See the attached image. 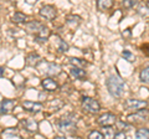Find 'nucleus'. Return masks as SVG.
I'll return each mask as SVG.
<instances>
[{
    "mask_svg": "<svg viewBox=\"0 0 149 139\" xmlns=\"http://www.w3.org/2000/svg\"><path fill=\"white\" fill-rule=\"evenodd\" d=\"M106 86H107V90H108L109 95L114 98H119L124 95V91H125V83L124 81L117 75H112L107 78L106 81Z\"/></svg>",
    "mask_w": 149,
    "mask_h": 139,
    "instance_id": "nucleus-1",
    "label": "nucleus"
},
{
    "mask_svg": "<svg viewBox=\"0 0 149 139\" xmlns=\"http://www.w3.org/2000/svg\"><path fill=\"white\" fill-rule=\"evenodd\" d=\"M77 127V117L72 113H67L62 115L58 120V128L63 133H71Z\"/></svg>",
    "mask_w": 149,
    "mask_h": 139,
    "instance_id": "nucleus-2",
    "label": "nucleus"
},
{
    "mask_svg": "<svg viewBox=\"0 0 149 139\" xmlns=\"http://www.w3.org/2000/svg\"><path fill=\"white\" fill-rule=\"evenodd\" d=\"M81 104H82L83 111H86L87 113L96 114L101 111V104L98 103V101H96L95 98H92V97H87V96L82 97Z\"/></svg>",
    "mask_w": 149,
    "mask_h": 139,
    "instance_id": "nucleus-3",
    "label": "nucleus"
},
{
    "mask_svg": "<svg viewBox=\"0 0 149 139\" xmlns=\"http://www.w3.org/2000/svg\"><path fill=\"white\" fill-rule=\"evenodd\" d=\"M149 119V111L147 108L136 111V112L130 113L127 115V122L130 124H137V123H144Z\"/></svg>",
    "mask_w": 149,
    "mask_h": 139,
    "instance_id": "nucleus-4",
    "label": "nucleus"
},
{
    "mask_svg": "<svg viewBox=\"0 0 149 139\" xmlns=\"http://www.w3.org/2000/svg\"><path fill=\"white\" fill-rule=\"evenodd\" d=\"M97 123H98L101 127H112L117 123V117L111 112H106L97 118Z\"/></svg>",
    "mask_w": 149,
    "mask_h": 139,
    "instance_id": "nucleus-5",
    "label": "nucleus"
},
{
    "mask_svg": "<svg viewBox=\"0 0 149 139\" xmlns=\"http://www.w3.org/2000/svg\"><path fill=\"white\" fill-rule=\"evenodd\" d=\"M124 107L125 109L128 111H139V109H143V108H147L148 107V102L147 101H141V99H134V98H129L124 102Z\"/></svg>",
    "mask_w": 149,
    "mask_h": 139,
    "instance_id": "nucleus-6",
    "label": "nucleus"
},
{
    "mask_svg": "<svg viewBox=\"0 0 149 139\" xmlns=\"http://www.w3.org/2000/svg\"><path fill=\"white\" fill-rule=\"evenodd\" d=\"M39 14L45 20L52 21L56 19V16H57V10H56V8L54 5H44L39 10Z\"/></svg>",
    "mask_w": 149,
    "mask_h": 139,
    "instance_id": "nucleus-7",
    "label": "nucleus"
},
{
    "mask_svg": "<svg viewBox=\"0 0 149 139\" xmlns=\"http://www.w3.org/2000/svg\"><path fill=\"white\" fill-rule=\"evenodd\" d=\"M41 63H42V66L41 67H44V68H40V71L45 73V75H58L60 72H61V68H60L58 65H56L54 62H44V61H41ZM40 66V65H39Z\"/></svg>",
    "mask_w": 149,
    "mask_h": 139,
    "instance_id": "nucleus-8",
    "label": "nucleus"
},
{
    "mask_svg": "<svg viewBox=\"0 0 149 139\" xmlns=\"http://www.w3.org/2000/svg\"><path fill=\"white\" fill-rule=\"evenodd\" d=\"M44 106L40 102H32V101H24L22 102V109L29 113H39L42 111Z\"/></svg>",
    "mask_w": 149,
    "mask_h": 139,
    "instance_id": "nucleus-9",
    "label": "nucleus"
},
{
    "mask_svg": "<svg viewBox=\"0 0 149 139\" xmlns=\"http://www.w3.org/2000/svg\"><path fill=\"white\" fill-rule=\"evenodd\" d=\"M41 61H42V60H41V56L36 52H30L25 57V65L29 67H37L41 63Z\"/></svg>",
    "mask_w": 149,
    "mask_h": 139,
    "instance_id": "nucleus-10",
    "label": "nucleus"
},
{
    "mask_svg": "<svg viewBox=\"0 0 149 139\" xmlns=\"http://www.w3.org/2000/svg\"><path fill=\"white\" fill-rule=\"evenodd\" d=\"M15 107V101L13 99H3L0 102V114H9L13 112Z\"/></svg>",
    "mask_w": 149,
    "mask_h": 139,
    "instance_id": "nucleus-11",
    "label": "nucleus"
},
{
    "mask_svg": "<svg viewBox=\"0 0 149 139\" xmlns=\"http://www.w3.org/2000/svg\"><path fill=\"white\" fill-rule=\"evenodd\" d=\"M41 86H42V88L47 92H55V91L58 90V83L50 77L44 78V80L41 81Z\"/></svg>",
    "mask_w": 149,
    "mask_h": 139,
    "instance_id": "nucleus-12",
    "label": "nucleus"
},
{
    "mask_svg": "<svg viewBox=\"0 0 149 139\" xmlns=\"http://www.w3.org/2000/svg\"><path fill=\"white\" fill-rule=\"evenodd\" d=\"M50 35H51L50 29H49L47 26L44 25V26L40 29V31L35 35V40L37 41V42H46V41L50 39Z\"/></svg>",
    "mask_w": 149,
    "mask_h": 139,
    "instance_id": "nucleus-13",
    "label": "nucleus"
},
{
    "mask_svg": "<svg viewBox=\"0 0 149 139\" xmlns=\"http://www.w3.org/2000/svg\"><path fill=\"white\" fill-rule=\"evenodd\" d=\"M66 25L70 27V29L76 30L77 27L81 25V17L78 15H73V14L67 15L66 16Z\"/></svg>",
    "mask_w": 149,
    "mask_h": 139,
    "instance_id": "nucleus-14",
    "label": "nucleus"
},
{
    "mask_svg": "<svg viewBox=\"0 0 149 139\" xmlns=\"http://www.w3.org/2000/svg\"><path fill=\"white\" fill-rule=\"evenodd\" d=\"M70 75L72 76L74 80H85L86 78V71L82 67H77V66H72L70 68Z\"/></svg>",
    "mask_w": 149,
    "mask_h": 139,
    "instance_id": "nucleus-15",
    "label": "nucleus"
},
{
    "mask_svg": "<svg viewBox=\"0 0 149 139\" xmlns=\"http://www.w3.org/2000/svg\"><path fill=\"white\" fill-rule=\"evenodd\" d=\"M42 26H44V25L41 24L40 21H35V20H32V21H30V22H27V24L25 25L26 31L29 32V34L34 35V36L40 31V29H41Z\"/></svg>",
    "mask_w": 149,
    "mask_h": 139,
    "instance_id": "nucleus-16",
    "label": "nucleus"
},
{
    "mask_svg": "<svg viewBox=\"0 0 149 139\" xmlns=\"http://www.w3.org/2000/svg\"><path fill=\"white\" fill-rule=\"evenodd\" d=\"M21 124L24 126L25 131H27L29 133H36L37 129H39V124L34 119H24L21 120Z\"/></svg>",
    "mask_w": 149,
    "mask_h": 139,
    "instance_id": "nucleus-17",
    "label": "nucleus"
},
{
    "mask_svg": "<svg viewBox=\"0 0 149 139\" xmlns=\"http://www.w3.org/2000/svg\"><path fill=\"white\" fill-rule=\"evenodd\" d=\"M96 5H97L98 11H107V10H109V9L113 8L114 0H97Z\"/></svg>",
    "mask_w": 149,
    "mask_h": 139,
    "instance_id": "nucleus-18",
    "label": "nucleus"
},
{
    "mask_svg": "<svg viewBox=\"0 0 149 139\" xmlns=\"http://www.w3.org/2000/svg\"><path fill=\"white\" fill-rule=\"evenodd\" d=\"M1 137L3 138H8V139H20L21 136L20 133H19L17 129L15 128H8V129H4L1 132Z\"/></svg>",
    "mask_w": 149,
    "mask_h": 139,
    "instance_id": "nucleus-19",
    "label": "nucleus"
},
{
    "mask_svg": "<svg viewBox=\"0 0 149 139\" xmlns=\"http://www.w3.org/2000/svg\"><path fill=\"white\" fill-rule=\"evenodd\" d=\"M56 42H57V45H56V47H57V50L60 51V52H67L70 46L67 42H65V40H62L61 38H58V36H56Z\"/></svg>",
    "mask_w": 149,
    "mask_h": 139,
    "instance_id": "nucleus-20",
    "label": "nucleus"
},
{
    "mask_svg": "<svg viewBox=\"0 0 149 139\" xmlns=\"http://www.w3.org/2000/svg\"><path fill=\"white\" fill-rule=\"evenodd\" d=\"M27 19V16L25 15L24 13H21V11H16L15 14L13 15V21L14 22H16V24H22V22H25Z\"/></svg>",
    "mask_w": 149,
    "mask_h": 139,
    "instance_id": "nucleus-21",
    "label": "nucleus"
},
{
    "mask_svg": "<svg viewBox=\"0 0 149 139\" xmlns=\"http://www.w3.org/2000/svg\"><path fill=\"white\" fill-rule=\"evenodd\" d=\"M139 80L141 82L149 85V67H144L141 72H139Z\"/></svg>",
    "mask_w": 149,
    "mask_h": 139,
    "instance_id": "nucleus-22",
    "label": "nucleus"
},
{
    "mask_svg": "<svg viewBox=\"0 0 149 139\" xmlns=\"http://www.w3.org/2000/svg\"><path fill=\"white\" fill-rule=\"evenodd\" d=\"M70 63L72 65V66H77V67H85L87 66V62L85 60H81V58H77V57H70Z\"/></svg>",
    "mask_w": 149,
    "mask_h": 139,
    "instance_id": "nucleus-23",
    "label": "nucleus"
},
{
    "mask_svg": "<svg viewBox=\"0 0 149 139\" xmlns=\"http://www.w3.org/2000/svg\"><path fill=\"white\" fill-rule=\"evenodd\" d=\"M136 138L138 139L149 138V128H139L136 133Z\"/></svg>",
    "mask_w": 149,
    "mask_h": 139,
    "instance_id": "nucleus-24",
    "label": "nucleus"
},
{
    "mask_svg": "<svg viewBox=\"0 0 149 139\" xmlns=\"http://www.w3.org/2000/svg\"><path fill=\"white\" fill-rule=\"evenodd\" d=\"M122 56L123 58L125 60V61H128V62H133V61H136V56H134V54H132L130 51L128 50H124L123 52H122Z\"/></svg>",
    "mask_w": 149,
    "mask_h": 139,
    "instance_id": "nucleus-25",
    "label": "nucleus"
},
{
    "mask_svg": "<svg viewBox=\"0 0 149 139\" xmlns=\"http://www.w3.org/2000/svg\"><path fill=\"white\" fill-rule=\"evenodd\" d=\"M88 138H90V139H103L104 134L98 132V131H92L90 134H88Z\"/></svg>",
    "mask_w": 149,
    "mask_h": 139,
    "instance_id": "nucleus-26",
    "label": "nucleus"
},
{
    "mask_svg": "<svg viewBox=\"0 0 149 139\" xmlns=\"http://www.w3.org/2000/svg\"><path fill=\"white\" fill-rule=\"evenodd\" d=\"M123 6L124 9H133L138 4L137 0H123Z\"/></svg>",
    "mask_w": 149,
    "mask_h": 139,
    "instance_id": "nucleus-27",
    "label": "nucleus"
},
{
    "mask_svg": "<svg viewBox=\"0 0 149 139\" xmlns=\"http://www.w3.org/2000/svg\"><path fill=\"white\" fill-rule=\"evenodd\" d=\"M104 128V138H114V133L112 132L111 127H103Z\"/></svg>",
    "mask_w": 149,
    "mask_h": 139,
    "instance_id": "nucleus-28",
    "label": "nucleus"
},
{
    "mask_svg": "<svg viewBox=\"0 0 149 139\" xmlns=\"http://www.w3.org/2000/svg\"><path fill=\"white\" fill-rule=\"evenodd\" d=\"M114 138H118V139L127 138V134H125L124 132H118V133H114Z\"/></svg>",
    "mask_w": 149,
    "mask_h": 139,
    "instance_id": "nucleus-29",
    "label": "nucleus"
},
{
    "mask_svg": "<svg viewBox=\"0 0 149 139\" xmlns=\"http://www.w3.org/2000/svg\"><path fill=\"white\" fill-rule=\"evenodd\" d=\"M142 51H143V52L147 55V56H149V44L143 45V46H142Z\"/></svg>",
    "mask_w": 149,
    "mask_h": 139,
    "instance_id": "nucleus-30",
    "label": "nucleus"
},
{
    "mask_svg": "<svg viewBox=\"0 0 149 139\" xmlns=\"http://www.w3.org/2000/svg\"><path fill=\"white\" fill-rule=\"evenodd\" d=\"M3 76H4V68L0 67V78H3Z\"/></svg>",
    "mask_w": 149,
    "mask_h": 139,
    "instance_id": "nucleus-31",
    "label": "nucleus"
},
{
    "mask_svg": "<svg viewBox=\"0 0 149 139\" xmlns=\"http://www.w3.org/2000/svg\"><path fill=\"white\" fill-rule=\"evenodd\" d=\"M148 4H149V0H148Z\"/></svg>",
    "mask_w": 149,
    "mask_h": 139,
    "instance_id": "nucleus-32",
    "label": "nucleus"
}]
</instances>
